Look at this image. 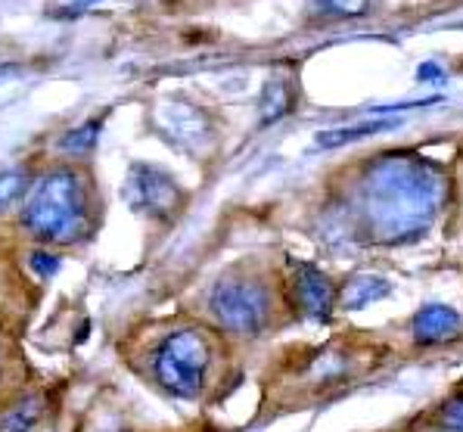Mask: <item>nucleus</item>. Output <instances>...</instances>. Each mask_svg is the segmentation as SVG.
Returning <instances> with one entry per match:
<instances>
[{
    "label": "nucleus",
    "mask_w": 463,
    "mask_h": 432,
    "mask_svg": "<svg viewBox=\"0 0 463 432\" xmlns=\"http://www.w3.org/2000/svg\"><path fill=\"white\" fill-rule=\"evenodd\" d=\"M436 423L445 432H463V392L448 395L436 410Z\"/></svg>",
    "instance_id": "15"
},
{
    "label": "nucleus",
    "mask_w": 463,
    "mask_h": 432,
    "mask_svg": "<svg viewBox=\"0 0 463 432\" xmlns=\"http://www.w3.org/2000/svg\"><path fill=\"white\" fill-rule=\"evenodd\" d=\"M41 414H44V399L41 395H23L6 410H0V432H34Z\"/></svg>",
    "instance_id": "12"
},
{
    "label": "nucleus",
    "mask_w": 463,
    "mask_h": 432,
    "mask_svg": "<svg viewBox=\"0 0 463 432\" xmlns=\"http://www.w3.org/2000/svg\"><path fill=\"white\" fill-rule=\"evenodd\" d=\"M289 296L305 321L326 324L339 308V286L315 265V261L289 258Z\"/></svg>",
    "instance_id": "6"
},
{
    "label": "nucleus",
    "mask_w": 463,
    "mask_h": 432,
    "mask_svg": "<svg viewBox=\"0 0 463 432\" xmlns=\"http://www.w3.org/2000/svg\"><path fill=\"white\" fill-rule=\"evenodd\" d=\"M122 196L128 209L146 218H165L181 205V187L168 172L149 165V162H134L125 174Z\"/></svg>",
    "instance_id": "5"
},
{
    "label": "nucleus",
    "mask_w": 463,
    "mask_h": 432,
    "mask_svg": "<svg viewBox=\"0 0 463 432\" xmlns=\"http://www.w3.org/2000/svg\"><path fill=\"white\" fill-rule=\"evenodd\" d=\"M411 339L423 349H432V345H445L454 343V339L463 333V315L458 308L445 305V302H426L423 308L411 317L408 324Z\"/></svg>",
    "instance_id": "8"
},
{
    "label": "nucleus",
    "mask_w": 463,
    "mask_h": 432,
    "mask_svg": "<svg viewBox=\"0 0 463 432\" xmlns=\"http://www.w3.org/2000/svg\"><path fill=\"white\" fill-rule=\"evenodd\" d=\"M16 72V66H0V78H6V75H13Z\"/></svg>",
    "instance_id": "20"
},
{
    "label": "nucleus",
    "mask_w": 463,
    "mask_h": 432,
    "mask_svg": "<svg viewBox=\"0 0 463 432\" xmlns=\"http://www.w3.org/2000/svg\"><path fill=\"white\" fill-rule=\"evenodd\" d=\"M402 125V118H364L358 125H345V127H333V131H320L315 134V146L317 150H333V146H345L354 140H367L373 134H386L395 131Z\"/></svg>",
    "instance_id": "10"
},
{
    "label": "nucleus",
    "mask_w": 463,
    "mask_h": 432,
    "mask_svg": "<svg viewBox=\"0 0 463 432\" xmlns=\"http://www.w3.org/2000/svg\"><path fill=\"white\" fill-rule=\"evenodd\" d=\"M28 261H32V271L38 274L41 280L53 277V274H56V271H60V268H62L60 255H53V252H44V249H34L32 255H28Z\"/></svg>",
    "instance_id": "17"
},
{
    "label": "nucleus",
    "mask_w": 463,
    "mask_h": 432,
    "mask_svg": "<svg viewBox=\"0 0 463 432\" xmlns=\"http://www.w3.org/2000/svg\"><path fill=\"white\" fill-rule=\"evenodd\" d=\"M99 0H72L69 4V10H62V13H69V16H78V13H84V10H90V6H97Z\"/></svg>",
    "instance_id": "19"
},
{
    "label": "nucleus",
    "mask_w": 463,
    "mask_h": 432,
    "mask_svg": "<svg viewBox=\"0 0 463 432\" xmlns=\"http://www.w3.org/2000/svg\"><path fill=\"white\" fill-rule=\"evenodd\" d=\"M315 6L326 16H342V19H354L364 16L370 0H315Z\"/></svg>",
    "instance_id": "16"
},
{
    "label": "nucleus",
    "mask_w": 463,
    "mask_h": 432,
    "mask_svg": "<svg viewBox=\"0 0 463 432\" xmlns=\"http://www.w3.org/2000/svg\"><path fill=\"white\" fill-rule=\"evenodd\" d=\"M261 125L270 127L277 125L280 118L289 116V109H293V81H289L287 75H274L270 81L265 84V90H261Z\"/></svg>",
    "instance_id": "11"
},
{
    "label": "nucleus",
    "mask_w": 463,
    "mask_h": 432,
    "mask_svg": "<svg viewBox=\"0 0 463 432\" xmlns=\"http://www.w3.org/2000/svg\"><path fill=\"white\" fill-rule=\"evenodd\" d=\"M209 315L231 336H259L268 330L274 302L261 280L246 274H227L212 286Z\"/></svg>",
    "instance_id": "4"
},
{
    "label": "nucleus",
    "mask_w": 463,
    "mask_h": 432,
    "mask_svg": "<svg viewBox=\"0 0 463 432\" xmlns=\"http://www.w3.org/2000/svg\"><path fill=\"white\" fill-rule=\"evenodd\" d=\"M212 371H215V339L203 327L168 330L149 352L153 382L177 401H196L209 389Z\"/></svg>",
    "instance_id": "3"
},
{
    "label": "nucleus",
    "mask_w": 463,
    "mask_h": 432,
    "mask_svg": "<svg viewBox=\"0 0 463 432\" xmlns=\"http://www.w3.org/2000/svg\"><path fill=\"white\" fill-rule=\"evenodd\" d=\"M156 118H159L162 131H165L177 146H184V150L196 153V150H203V146H209L212 137H215L212 118L205 116L199 106L187 103V100H175V97H171V100H162Z\"/></svg>",
    "instance_id": "7"
},
{
    "label": "nucleus",
    "mask_w": 463,
    "mask_h": 432,
    "mask_svg": "<svg viewBox=\"0 0 463 432\" xmlns=\"http://www.w3.org/2000/svg\"><path fill=\"white\" fill-rule=\"evenodd\" d=\"M99 127H103V122H84L81 127H75V131L62 134L60 150H62V153H72V155L90 153V150H94V144H97Z\"/></svg>",
    "instance_id": "13"
},
{
    "label": "nucleus",
    "mask_w": 463,
    "mask_h": 432,
    "mask_svg": "<svg viewBox=\"0 0 463 432\" xmlns=\"http://www.w3.org/2000/svg\"><path fill=\"white\" fill-rule=\"evenodd\" d=\"M23 224L47 243H78L90 228L88 187L72 168H56L32 187Z\"/></svg>",
    "instance_id": "2"
},
{
    "label": "nucleus",
    "mask_w": 463,
    "mask_h": 432,
    "mask_svg": "<svg viewBox=\"0 0 463 432\" xmlns=\"http://www.w3.org/2000/svg\"><path fill=\"white\" fill-rule=\"evenodd\" d=\"M28 190V174L23 168H13V172H0V211L10 209Z\"/></svg>",
    "instance_id": "14"
},
{
    "label": "nucleus",
    "mask_w": 463,
    "mask_h": 432,
    "mask_svg": "<svg viewBox=\"0 0 463 432\" xmlns=\"http://www.w3.org/2000/svg\"><path fill=\"white\" fill-rule=\"evenodd\" d=\"M392 296V283L386 277H376V274H354L339 286V308L342 311H364L376 302H383Z\"/></svg>",
    "instance_id": "9"
},
{
    "label": "nucleus",
    "mask_w": 463,
    "mask_h": 432,
    "mask_svg": "<svg viewBox=\"0 0 463 432\" xmlns=\"http://www.w3.org/2000/svg\"><path fill=\"white\" fill-rule=\"evenodd\" d=\"M445 202V174L432 159L389 153L373 159L361 178V215L383 243L423 237Z\"/></svg>",
    "instance_id": "1"
},
{
    "label": "nucleus",
    "mask_w": 463,
    "mask_h": 432,
    "mask_svg": "<svg viewBox=\"0 0 463 432\" xmlns=\"http://www.w3.org/2000/svg\"><path fill=\"white\" fill-rule=\"evenodd\" d=\"M417 81H423V84H445L448 72L439 66V62H423V66L417 69Z\"/></svg>",
    "instance_id": "18"
}]
</instances>
